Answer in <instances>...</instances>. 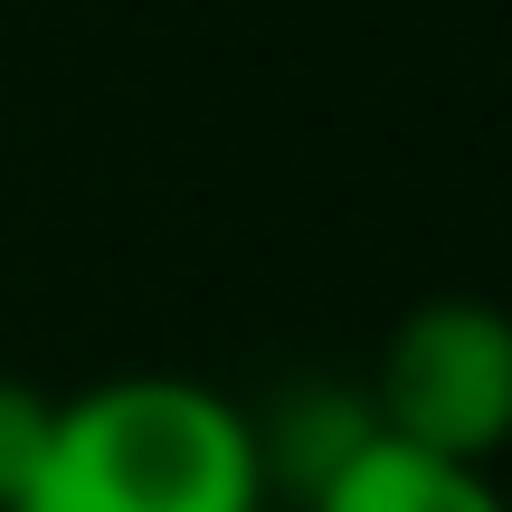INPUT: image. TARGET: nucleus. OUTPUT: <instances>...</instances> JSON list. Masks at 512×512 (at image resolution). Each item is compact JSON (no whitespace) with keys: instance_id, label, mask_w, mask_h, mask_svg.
I'll use <instances>...</instances> for the list:
<instances>
[{"instance_id":"nucleus-1","label":"nucleus","mask_w":512,"mask_h":512,"mask_svg":"<svg viewBox=\"0 0 512 512\" xmlns=\"http://www.w3.org/2000/svg\"><path fill=\"white\" fill-rule=\"evenodd\" d=\"M19 512H266L256 418L181 370H114L57 399V446Z\"/></svg>"},{"instance_id":"nucleus-2","label":"nucleus","mask_w":512,"mask_h":512,"mask_svg":"<svg viewBox=\"0 0 512 512\" xmlns=\"http://www.w3.org/2000/svg\"><path fill=\"white\" fill-rule=\"evenodd\" d=\"M370 418L389 446H418L446 465H484L512 446V313L484 294H427L389 323L370 370Z\"/></svg>"},{"instance_id":"nucleus-3","label":"nucleus","mask_w":512,"mask_h":512,"mask_svg":"<svg viewBox=\"0 0 512 512\" xmlns=\"http://www.w3.org/2000/svg\"><path fill=\"white\" fill-rule=\"evenodd\" d=\"M304 512H512V503H503V484L484 465H446V456L370 437Z\"/></svg>"},{"instance_id":"nucleus-4","label":"nucleus","mask_w":512,"mask_h":512,"mask_svg":"<svg viewBox=\"0 0 512 512\" xmlns=\"http://www.w3.org/2000/svg\"><path fill=\"white\" fill-rule=\"evenodd\" d=\"M48 446H57V399L38 380H10V370H0V512H19L38 494Z\"/></svg>"}]
</instances>
